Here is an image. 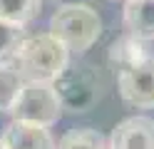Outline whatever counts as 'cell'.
<instances>
[{
  "instance_id": "obj_9",
  "label": "cell",
  "mask_w": 154,
  "mask_h": 149,
  "mask_svg": "<svg viewBox=\"0 0 154 149\" xmlns=\"http://www.w3.org/2000/svg\"><path fill=\"white\" fill-rule=\"evenodd\" d=\"M144 57H149L147 50H144V42L137 40L134 35H129V33L122 35L119 40H114L112 47H109V60L119 70L129 67V65H137V62H142Z\"/></svg>"
},
{
  "instance_id": "obj_3",
  "label": "cell",
  "mask_w": 154,
  "mask_h": 149,
  "mask_svg": "<svg viewBox=\"0 0 154 149\" xmlns=\"http://www.w3.org/2000/svg\"><path fill=\"white\" fill-rule=\"evenodd\" d=\"M55 92L60 97L62 112L85 114L100 102L102 97V79L97 70L87 62H72L65 67V72L55 79Z\"/></svg>"
},
{
  "instance_id": "obj_5",
  "label": "cell",
  "mask_w": 154,
  "mask_h": 149,
  "mask_svg": "<svg viewBox=\"0 0 154 149\" xmlns=\"http://www.w3.org/2000/svg\"><path fill=\"white\" fill-rule=\"evenodd\" d=\"M117 85H119V95L127 104L137 109H152L154 107V57L149 55L137 65L119 70Z\"/></svg>"
},
{
  "instance_id": "obj_14",
  "label": "cell",
  "mask_w": 154,
  "mask_h": 149,
  "mask_svg": "<svg viewBox=\"0 0 154 149\" xmlns=\"http://www.w3.org/2000/svg\"><path fill=\"white\" fill-rule=\"evenodd\" d=\"M52 3H57V0H52Z\"/></svg>"
},
{
  "instance_id": "obj_10",
  "label": "cell",
  "mask_w": 154,
  "mask_h": 149,
  "mask_svg": "<svg viewBox=\"0 0 154 149\" xmlns=\"http://www.w3.org/2000/svg\"><path fill=\"white\" fill-rule=\"evenodd\" d=\"M25 79L13 67V62H0V112H13Z\"/></svg>"
},
{
  "instance_id": "obj_6",
  "label": "cell",
  "mask_w": 154,
  "mask_h": 149,
  "mask_svg": "<svg viewBox=\"0 0 154 149\" xmlns=\"http://www.w3.org/2000/svg\"><path fill=\"white\" fill-rule=\"evenodd\" d=\"M107 149H154V119L127 117L112 129Z\"/></svg>"
},
{
  "instance_id": "obj_1",
  "label": "cell",
  "mask_w": 154,
  "mask_h": 149,
  "mask_svg": "<svg viewBox=\"0 0 154 149\" xmlns=\"http://www.w3.org/2000/svg\"><path fill=\"white\" fill-rule=\"evenodd\" d=\"M25 82H55L70 65V50L50 33L25 37L10 60Z\"/></svg>"
},
{
  "instance_id": "obj_7",
  "label": "cell",
  "mask_w": 154,
  "mask_h": 149,
  "mask_svg": "<svg viewBox=\"0 0 154 149\" xmlns=\"http://www.w3.org/2000/svg\"><path fill=\"white\" fill-rule=\"evenodd\" d=\"M3 149H55V139L47 127L13 119L0 134Z\"/></svg>"
},
{
  "instance_id": "obj_4",
  "label": "cell",
  "mask_w": 154,
  "mask_h": 149,
  "mask_svg": "<svg viewBox=\"0 0 154 149\" xmlns=\"http://www.w3.org/2000/svg\"><path fill=\"white\" fill-rule=\"evenodd\" d=\"M13 119L40 127H52L62 117V104L52 82H25L13 107Z\"/></svg>"
},
{
  "instance_id": "obj_2",
  "label": "cell",
  "mask_w": 154,
  "mask_h": 149,
  "mask_svg": "<svg viewBox=\"0 0 154 149\" xmlns=\"http://www.w3.org/2000/svg\"><path fill=\"white\" fill-rule=\"evenodd\" d=\"M50 35L75 55H82L100 40L102 17L87 3H65L50 17Z\"/></svg>"
},
{
  "instance_id": "obj_13",
  "label": "cell",
  "mask_w": 154,
  "mask_h": 149,
  "mask_svg": "<svg viewBox=\"0 0 154 149\" xmlns=\"http://www.w3.org/2000/svg\"><path fill=\"white\" fill-rule=\"evenodd\" d=\"M23 40H25L23 25L0 20V62H10L17 52V47L23 45Z\"/></svg>"
},
{
  "instance_id": "obj_15",
  "label": "cell",
  "mask_w": 154,
  "mask_h": 149,
  "mask_svg": "<svg viewBox=\"0 0 154 149\" xmlns=\"http://www.w3.org/2000/svg\"><path fill=\"white\" fill-rule=\"evenodd\" d=\"M0 149H3V144H0Z\"/></svg>"
},
{
  "instance_id": "obj_11",
  "label": "cell",
  "mask_w": 154,
  "mask_h": 149,
  "mask_svg": "<svg viewBox=\"0 0 154 149\" xmlns=\"http://www.w3.org/2000/svg\"><path fill=\"white\" fill-rule=\"evenodd\" d=\"M42 0H0V20L15 25H27L40 15Z\"/></svg>"
},
{
  "instance_id": "obj_12",
  "label": "cell",
  "mask_w": 154,
  "mask_h": 149,
  "mask_svg": "<svg viewBox=\"0 0 154 149\" xmlns=\"http://www.w3.org/2000/svg\"><path fill=\"white\" fill-rule=\"evenodd\" d=\"M55 149H107V142L97 129L77 127V129H70L67 134H62V139L57 142Z\"/></svg>"
},
{
  "instance_id": "obj_8",
  "label": "cell",
  "mask_w": 154,
  "mask_h": 149,
  "mask_svg": "<svg viewBox=\"0 0 154 149\" xmlns=\"http://www.w3.org/2000/svg\"><path fill=\"white\" fill-rule=\"evenodd\" d=\"M124 27L142 42L154 40V0H127Z\"/></svg>"
}]
</instances>
